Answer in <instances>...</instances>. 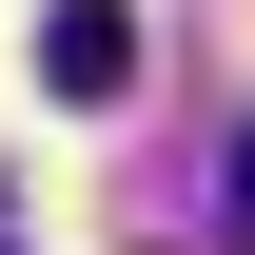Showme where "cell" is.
<instances>
[{
	"label": "cell",
	"instance_id": "cell-2",
	"mask_svg": "<svg viewBox=\"0 0 255 255\" xmlns=\"http://www.w3.org/2000/svg\"><path fill=\"white\" fill-rule=\"evenodd\" d=\"M39 98H137V0H59V20H39Z\"/></svg>",
	"mask_w": 255,
	"mask_h": 255
},
{
	"label": "cell",
	"instance_id": "cell-1",
	"mask_svg": "<svg viewBox=\"0 0 255 255\" xmlns=\"http://www.w3.org/2000/svg\"><path fill=\"white\" fill-rule=\"evenodd\" d=\"M236 236H255V118H196V157L157 196V255H236Z\"/></svg>",
	"mask_w": 255,
	"mask_h": 255
},
{
	"label": "cell",
	"instance_id": "cell-3",
	"mask_svg": "<svg viewBox=\"0 0 255 255\" xmlns=\"http://www.w3.org/2000/svg\"><path fill=\"white\" fill-rule=\"evenodd\" d=\"M0 255H20V236H0Z\"/></svg>",
	"mask_w": 255,
	"mask_h": 255
}]
</instances>
